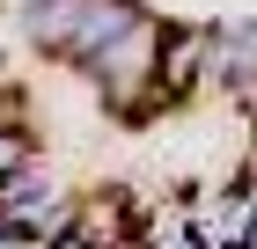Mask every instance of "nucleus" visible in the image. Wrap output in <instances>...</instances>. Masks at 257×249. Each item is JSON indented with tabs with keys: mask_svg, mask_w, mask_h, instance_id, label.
<instances>
[{
	"mask_svg": "<svg viewBox=\"0 0 257 249\" xmlns=\"http://www.w3.org/2000/svg\"><path fill=\"white\" fill-rule=\"evenodd\" d=\"M162 30H169V22L140 8L118 37L103 44L88 66H81V74L96 81V96L110 103L118 117H147V110H162Z\"/></svg>",
	"mask_w": 257,
	"mask_h": 249,
	"instance_id": "obj_1",
	"label": "nucleus"
},
{
	"mask_svg": "<svg viewBox=\"0 0 257 249\" xmlns=\"http://www.w3.org/2000/svg\"><path fill=\"white\" fill-rule=\"evenodd\" d=\"M140 15V0H22V37L59 66H88Z\"/></svg>",
	"mask_w": 257,
	"mask_h": 249,
	"instance_id": "obj_2",
	"label": "nucleus"
},
{
	"mask_svg": "<svg viewBox=\"0 0 257 249\" xmlns=\"http://www.w3.org/2000/svg\"><path fill=\"white\" fill-rule=\"evenodd\" d=\"M22 161H37V139H30V125H0V176H15Z\"/></svg>",
	"mask_w": 257,
	"mask_h": 249,
	"instance_id": "obj_3",
	"label": "nucleus"
},
{
	"mask_svg": "<svg viewBox=\"0 0 257 249\" xmlns=\"http://www.w3.org/2000/svg\"><path fill=\"white\" fill-rule=\"evenodd\" d=\"M0 96H15V74H8V52H0Z\"/></svg>",
	"mask_w": 257,
	"mask_h": 249,
	"instance_id": "obj_4",
	"label": "nucleus"
}]
</instances>
